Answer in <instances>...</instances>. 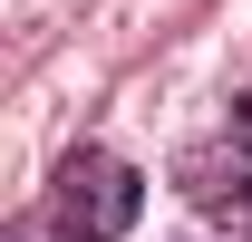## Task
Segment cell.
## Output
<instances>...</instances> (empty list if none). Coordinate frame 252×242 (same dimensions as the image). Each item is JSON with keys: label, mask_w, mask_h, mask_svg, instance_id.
Wrapping results in <instances>:
<instances>
[{"label": "cell", "mask_w": 252, "mask_h": 242, "mask_svg": "<svg viewBox=\"0 0 252 242\" xmlns=\"http://www.w3.org/2000/svg\"><path fill=\"white\" fill-rule=\"evenodd\" d=\"M233 136H243V146H252V88L233 97Z\"/></svg>", "instance_id": "obj_3"}, {"label": "cell", "mask_w": 252, "mask_h": 242, "mask_svg": "<svg viewBox=\"0 0 252 242\" xmlns=\"http://www.w3.org/2000/svg\"><path fill=\"white\" fill-rule=\"evenodd\" d=\"M10 242H49V233H39V223H10Z\"/></svg>", "instance_id": "obj_4"}, {"label": "cell", "mask_w": 252, "mask_h": 242, "mask_svg": "<svg viewBox=\"0 0 252 242\" xmlns=\"http://www.w3.org/2000/svg\"><path fill=\"white\" fill-rule=\"evenodd\" d=\"M136 213H146V175L107 146H78L49 184V233L59 242H126Z\"/></svg>", "instance_id": "obj_1"}, {"label": "cell", "mask_w": 252, "mask_h": 242, "mask_svg": "<svg viewBox=\"0 0 252 242\" xmlns=\"http://www.w3.org/2000/svg\"><path fill=\"white\" fill-rule=\"evenodd\" d=\"M175 184H185V204L204 213V223H223V233H252V155L194 146L185 165H175Z\"/></svg>", "instance_id": "obj_2"}]
</instances>
